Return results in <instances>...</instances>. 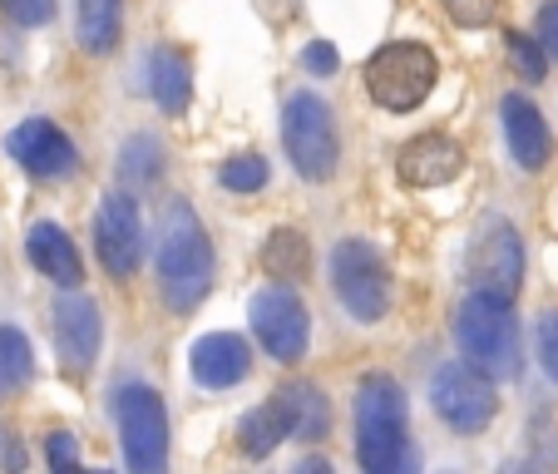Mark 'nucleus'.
I'll return each instance as SVG.
<instances>
[{
  "mask_svg": "<svg viewBox=\"0 0 558 474\" xmlns=\"http://www.w3.org/2000/svg\"><path fill=\"white\" fill-rule=\"evenodd\" d=\"M158 292L169 302V312L189 316L203 306V296L213 292V243L203 232L198 212L183 198H173L158 218Z\"/></svg>",
  "mask_w": 558,
  "mask_h": 474,
  "instance_id": "f257e3e1",
  "label": "nucleus"
},
{
  "mask_svg": "<svg viewBox=\"0 0 558 474\" xmlns=\"http://www.w3.org/2000/svg\"><path fill=\"white\" fill-rule=\"evenodd\" d=\"M454 347L489 380H514L524 370V356H519V316L509 306V296L474 287L454 312Z\"/></svg>",
  "mask_w": 558,
  "mask_h": 474,
  "instance_id": "f03ea898",
  "label": "nucleus"
},
{
  "mask_svg": "<svg viewBox=\"0 0 558 474\" xmlns=\"http://www.w3.org/2000/svg\"><path fill=\"white\" fill-rule=\"evenodd\" d=\"M356 464L396 474L405 464V390L390 376H366L356 390Z\"/></svg>",
  "mask_w": 558,
  "mask_h": 474,
  "instance_id": "7ed1b4c3",
  "label": "nucleus"
},
{
  "mask_svg": "<svg viewBox=\"0 0 558 474\" xmlns=\"http://www.w3.org/2000/svg\"><path fill=\"white\" fill-rule=\"evenodd\" d=\"M435 80H440V60H435V50L411 45V40L386 45V50H376L366 60V89L380 109H390V114H411V109H421L425 99H430Z\"/></svg>",
  "mask_w": 558,
  "mask_h": 474,
  "instance_id": "20e7f679",
  "label": "nucleus"
},
{
  "mask_svg": "<svg viewBox=\"0 0 558 474\" xmlns=\"http://www.w3.org/2000/svg\"><path fill=\"white\" fill-rule=\"evenodd\" d=\"M282 144L292 169L302 173L306 183H327L337 173V154H341V138H337V119H331V105L312 89L287 99L282 109Z\"/></svg>",
  "mask_w": 558,
  "mask_h": 474,
  "instance_id": "39448f33",
  "label": "nucleus"
},
{
  "mask_svg": "<svg viewBox=\"0 0 558 474\" xmlns=\"http://www.w3.org/2000/svg\"><path fill=\"white\" fill-rule=\"evenodd\" d=\"M114 421L124 435V464L134 474H158L169 464V411L158 401V390L124 386L114 396Z\"/></svg>",
  "mask_w": 558,
  "mask_h": 474,
  "instance_id": "423d86ee",
  "label": "nucleus"
},
{
  "mask_svg": "<svg viewBox=\"0 0 558 474\" xmlns=\"http://www.w3.org/2000/svg\"><path fill=\"white\" fill-rule=\"evenodd\" d=\"M430 405L454 435H480L499 411L495 380L474 370L470 361H445L430 376Z\"/></svg>",
  "mask_w": 558,
  "mask_h": 474,
  "instance_id": "0eeeda50",
  "label": "nucleus"
},
{
  "mask_svg": "<svg viewBox=\"0 0 558 474\" xmlns=\"http://www.w3.org/2000/svg\"><path fill=\"white\" fill-rule=\"evenodd\" d=\"M331 287H337L341 306L356 321H380L390 312V272L380 263V253L361 238H347L331 253Z\"/></svg>",
  "mask_w": 558,
  "mask_h": 474,
  "instance_id": "6e6552de",
  "label": "nucleus"
},
{
  "mask_svg": "<svg viewBox=\"0 0 558 474\" xmlns=\"http://www.w3.org/2000/svg\"><path fill=\"white\" fill-rule=\"evenodd\" d=\"M247 316H253V337L263 341V351L272 361L296 366L306 356V347H312V316H306V306L287 287H263L253 296V306H247Z\"/></svg>",
  "mask_w": 558,
  "mask_h": 474,
  "instance_id": "1a4fd4ad",
  "label": "nucleus"
},
{
  "mask_svg": "<svg viewBox=\"0 0 558 474\" xmlns=\"http://www.w3.org/2000/svg\"><path fill=\"white\" fill-rule=\"evenodd\" d=\"M105 341V321H99V302L85 296L80 287H64L54 302V356H60L64 376H89Z\"/></svg>",
  "mask_w": 558,
  "mask_h": 474,
  "instance_id": "9d476101",
  "label": "nucleus"
},
{
  "mask_svg": "<svg viewBox=\"0 0 558 474\" xmlns=\"http://www.w3.org/2000/svg\"><path fill=\"white\" fill-rule=\"evenodd\" d=\"M95 247L109 277H134L138 257H144V222H138V203L124 189L105 193L95 212Z\"/></svg>",
  "mask_w": 558,
  "mask_h": 474,
  "instance_id": "9b49d317",
  "label": "nucleus"
},
{
  "mask_svg": "<svg viewBox=\"0 0 558 474\" xmlns=\"http://www.w3.org/2000/svg\"><path fill=\"white\" fill-rule=\"evenodd\" d=\"M5 154L21 163L31 179H70L80 169V154H74L70 134L50 119H25V124L11 129L5 138Z\"/></svg>",
  "mask_w": 558,
  "mask_h": 474,
  "instance_id": "f8f14e48",
  "label": "nucleus"
},
{
  "mask_svg": "<svg viewBox=\"0 0 558 474\" xmlns=\"http://www.w3.org/2000/svg\"><path fill=\"white\" fill-rule=\"evenodd\" d=\"M470 282L480 292H495L514 302L519 282H524V243L509 222H495V228L470 247Z\"/></svg>",
  "mask_w": 558,
  "mask_h": 474,
  "instance_id": "ddd939ff",
  "label": "nucleus"
},
{
  "mask_svg": "<svg viewBox=\"0 0 558 474\" xmlns=\"http://www.w3.org/2000/svg\"><path fill=\"white\" fill-rule=\"evenodd\" d=\"M189 370L198 386L228 390V386H238V380H247V370H253V347H247L238 331H208V337L193 341Z\"/></svg>",
  "mask_w": 558,
  "mask_h": 474,
  "instance_id": "4468645a",
  "label": "nucleus"
},
{
  "mask_svg": "<svg viewBox=\"0 0 558 474\" xmlns=\"http://www.w3.org/2000/svg\"><path fill=\"white\" fill-rule=\"evenodd\" d=\"M464 169V148L445 134H421L411 144L396 148V173L411 189H440Z\"/></svg>",
  "mask_w": 558,
  "mask_h": 474,
  "instance_id": "2eb2a0df",
  "label": "nucleus"
},
{
  "mask_svg": "<svg viewBox=\"0 0 558 474\" xmlns=\"http://www.w3.org/2000/svg\"><path fill=\"white\" fill-rule=\"evenodd\" d=\"M499 119H505V144L514 154V163L524 173H538L554 158V134H548L544 114L529 105L524 95H505L499 99Z\"/></svg>",
  "mask_w": 558,
  "mask_h": 474,
  "instance_id": "dca6fc26",
  "label": "nucleus"
},
{
  "mask_svg": "<svg viewBox=\"0 0 558 474\" xmlns=\"http://www.w3.org/2000/svg\"><path fill=\"white\" fill-rule=\"evenodd\" d=\"M25 253L40 267V277H50L54 287H80L85 282V263H80V247L70 243V232L60 222H35L25 232Z\"/></svg>",
  "mask_w": 558,
  "mask_h": 474,
  "instance_id": "f3484780",
  "label": "nucleus"
},
{
  "mask_svg": "<svg viewBox=\"0 0 558 474\" xmlns=\"http://www.w3.org/2000/svg\"><path fill=\"white\" fill-rule=\"evenodd\" d=\"M148 89H154V105L163 109V114L179 119L183 109H189V99H193L189 54H179V50H154L148 54Z\"/></svg>",
  "mask_w": 558,
  "mask_h": 474,
  "instance_id": "a211bd4d",
  "label": "nucleus"
},
{
  "mask_svg": "<svg viewBox=\"0 0 558 474\" xmlns=\"http://www.w3.org/2000/svg\"><path fill=\"white\" fill-rule=\"evenodd\" d=\"M287 411V425H292V440H322L331 430V405L327 396L312 386V380H292V386L272 390Z\"/></svg>",
  "mask_w": 558,
  "mask_h": 474,
  "instance_id": "6ab92c4d",
  "label": "nucleus"
},
{
  "mask_svg": "<svg viewBox=\"0 0 558 474\" xmlns=\"http://www.w3.org/2000/svg\"><path fill=\"white\" fill-rule=\"evenodd\" d=\"M124 0H74V35L89 54H109L119 45Z\"/></svg>",
  "mask_w": 558,
  "mask_h": 474,
  "instance_id": "aec40b11",
  "label": "nucleus"
},
{
  "mask_svg": "<svg viewBox=\"0 0 558 474\" xmlns=\"http://www.w3.org/2000/svg\"><path fill=\"white\" fill-rule=\"evenodd\" d=\"M282 440H292V425H287V411H282V401H277V396L238 421V445H243L247 460H267V454H272Z\"/></svg>",
  "mask_w": 558,
  "mask_h": 474,
  "instance_id": "412c9836",
  "label": "nucleus"
},
{
  "mask_svg": "<svg viewBox=\"0 0 558 474\" xmlns=\"http://www.w3.org/2000/svg\"><path fill=\"white\" fill-rule=\"evenodd\" d=\"M263 272L277 277V282H302L312 272V247L296 228H277L263 243Z\"/></svg>",
  "mask_w": 558,
  "mask_h": 474,
  "instance_id": "4be33fe9",
  "label": "nucleus"
},
{
  "mask_svg": "<svg viewBox=\"0 0 558 474\" xmlns=\"http://www.w3.org/2000/svg\"><path fill=\"white\" fill-rule=\"evenodd\" d=\"M35 380V351L21 327H0V396H15Z\"/></svg>",
  "mask_w": 558,
  "mask_h": 474,
  "instance_id": "5701e85b",
  "label": "nucleus"
},
{
  "mask_svg": "<svg viewBox=\"0 0 558 474\" xmlns=\"http://www.w3.org/2000/svg\"><path fill=\"white\" fill-rule=\"evenodd\" d=\"M158 173H163V148H158V138H148V134L124 138V148H119V179H124L129 189H148V183H158Z\"/></svg>",
  "mask_w": 558,
  "mask_h": 474,
  "instance_id": "b1692460",
  "label": "nucleus"
},
{
  "mask_svg": "<svg viewBox=\"0 0 558 474\" xmlns=\"http://www.w3.org/2000/svg\"><path fill=\"white\" fill-rule=\"evenodd\" d=\"M218 183L228 193H257V189H267V158H257V154L228 158V163L218 169Z\"/></svg>",
  "mask_w": 558,
  "mask_h": 474,
  "instance_id": "393cba45",
  "label": "nucleus"
},
{
  "mask_svg": "<svg viewBox=\"0 0 558 474\" xmlns=\"http://www.w3.org/2000/svg\"><path fill=\"white\" fill-rule=\"evenodd\" d=\"M505 50H509L514 70L524 74L529 85H538V80L548 74V50L538 45V35H519V31H509V35H505Z\"/></svg>",
  "mask_w": 558,
  "mask_h": 474,
  "instance_id": "a878e982",
  "label": "nucleus"
},
{
  "mask_svg": "<svg viewBox=\"0 0 558 474\" xmlns=\"http://www.w3.org/2000/svg\"><path fill=\"white\" fill-rule=\"evenodd\" d=\"M5 21L21 25V31H35V25H50L54 21V0H0Z\"/></svg>",
  "mask_w": 558,
  "mask_h": 474,
  "instance_id": "bb28decb",
  "label": "nucleus"
},
{
  "mask_svg": "<svg viewBox=\"0 0 558 474\" xmlns=\"http://www.w3.org/2000/svg\"><path fill=\"white\" fill-rule=\"evenodd\" d=\"M445 11H450L454 25L474 31V25H489V21H495V0H445Z\"/></svg>",
  "mask_w": 558,
  "mask_h": 474,
  "instance_id": "cd10ccee",
  "label": "nucleus"
},
{
  "mask_svg": "<svg viewBox=\"0 0 558 474\" xmlns=\"http://www.w3.org/2000/svg\"><path fill=\"white\" fill-rule=\"evenodd\" d=\"M538 366L548 370V380H558V312H544L538 321Z\"/></svg>",
  "mask_w": 558,
  "mask_h": 474,
  "instance_id": "c85d7f7f",
  "label": "nucleus"
},
{
  "mask_svg": "<svg viewBox=\"0 0 558 474\" xmlns=\"http://www.w3.org/2000/svg\"><path fill=\"white\" fill-rule=\"evenodd\" d=\"M45 460H50V470H74V464H80V445H74V435L54 430L50 440H45Z\"/></svg>",
  "mask_w": 558,
  "mask_h": 474,
  "instance_id": "c756f323",
  "label": "nucleus"
},
{
  "mask_svg": "<svg viewBox=\"0 0 558 474\" xmlns=\"http://www.w3.org/2000/svg\"><path fill=\"white\" fill-rule=\"evenodd\" d=\"M534 35H538V45L548 50V60H558V0H548L544 11H538Z\"/></svg>",
  "mask_w": 558,
  "mask_h": 474,
  "instance_id": "7c9ffc66",
  "label": "nucleus"
},
{
  "mask_svg": "<svg viewBox=\"0 0 558 474\" xmlns=\"http://www.w3.org/2000/svg\"><path fill=\"white\" fill-rule=\"evenodd\" d=\"M302 64H306V70H312V74H337L341 54L331 50L327 40H312V45H306V50H302Z\"/></svg>",
  "mask_w": 558,
  "mask_h": 474,
  "instance_id": "2f4dec72",
  "label": "nucleus"
}]
</instances>
